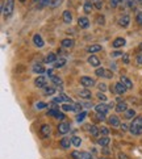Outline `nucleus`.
Returning <instances> with one entry per match:
<instances>
[{
	"label": "nucleus",
	"instance_id": "1",
	"mask_svg": "<svg viewBox=\"0 0 142 159\" xmlns=\"http://www.w3.org/2000/svg\"><path fill=\"white\" fill-rule=\"evenodd\" d=\"M129 132L134 134V135H140L142 134V117L138 116V117H134L132 124L129 126Z\"/></svg>",
	"mask_w": 142,
	"mask_h": 159
},
{
	"label": "nucleus",
	"instance_id": "2",
	"mask_svg": "<svg viewBox=\"0 0 142 159\" xmlns=\"http://www.w3.org/2000/svg\"><path fill=\"white\" fill-rule=\"evenodd\" d=\"M15 11V0H5L3 7H2V12H3V16L5 19H8L12 16Z\"/></svg>",
	"mask_w": 142,
	"mask_h": 159
},
{
	"label": "nucleus",
	"instance_id": "3",
	"mask_svg": "<svg viewBox=\"0 0 142 159\" xmlns=\"http://www.w3.org/2000/svg\"><path fill=\"white\" fill-rule=\"evenodd\" d=\"M80 84L84 88H89V87H94L96 82L94 78H89V76H82L80 78Z\"/></svg>",
	"mask_w": 142,
	"mask_h": 159
},
{
	"label": "nucleus",
	"instance_id": "4",
	"mask_svg": "<svg viewBox=\"0 0 142 159\" xmlns=\"http://www.w3.org/2000/svg\"><path fill=\"white\" fill-rule=\"evenodd\" d=\"M70 129H71L70 122L63 121V122H59V125H58V133H59V134H66V133H69Z\"/></svg>",
	"mask_w": 142,
	"mask_h": 159
},
{
	"label": "nucleus",
	"instance_id": "5",
	"mask_svg": "<svg viewBox=\"0 0 142 159\" xmlns=\"http://www.w3.org/2000/svg\"><path fill=\"white\" fill-rule=\"evenodd\" d=\"M39 134H41L42 138H48L50 134H52V128H50V125L45 124L41 126V129H39Z\"/></svg>",
	"mask_w": 142,
	"mask_h": 159
},
{
	"label": "nucleus",
	"instance_id": "6",
	"mask_svg": "<svg viewBox=\"0 0 142 159\" xmlns=\"http://www.w3.org/2000/svg\"><path fill=\"white\" fill-rule=\"evenodd\" d=\"M95 111H96V113H100V115H107L108 111H109V107L104 103H100L95 107Z\"/></svg>",
	"mask_w": 142,
	"mask_h": 159
},
{
	"label": "nucleus",
	"instance_id": "7",
	"mask_svg": "<svg viewBox=\"0 0 142 159\" xmlns=\"http://www.w3.org/2000/svg\"><path fill=\"white\" fill-rule=\"evenodd\" d=\"M87 62H88V63L92 66V67H95V69H99V67H100V59H99L96 55H89L88 59H87Z\"/></svg>",
	"mask_w": 142,
	"mask_h": 159
},
{
	"label": "nucleus",
	"instance_id": "8",
	"mask_svg": "<svg viewBox=\"0 0 142 159\" xmlns=\"http://www.w3.org/2000/svg\"><path fill=\"white\" fill-rule=\"evenodd\" d=\"M118 24H120V26H122V28H128L130 25V16L122 15L120 17V20H118Z\"/></svg>",
	"mask_w": 142,
	"mask_h": 159
},
{
	"label": "nucleus",
	"instance_id": "9",
	"mask_svg": "<svg viewBox=\"0 0 142 159\" xmlns=\"http://www.w3.org/2000/svg\"><path fill=\"white\" fill-rule=\"evenodd\" d=\"M125 43H126V41H125V38H122V37H118V38H116V39H113L112 46L115 48V49H120V48L125 46Z\"/></svg>",
	"mask_w": 142,
	"mask_h": 159
},
{
	"label": "nucleus",
	"instance_id": "10",
	"mask_svg": "<svg viewBox=\"0 0 142 159\" xmlns=\"http://www.w3.org/2000/svg\"><path fill=\"white\" fill-rule=\"evenodd\" d=\"M62 48H65V49H72L74 48V45H75V41H74L72 38H65V39H62Z\"/></svg>",
	"mask_w": 142,
	"mask_h": 159
},
{
	"label": "nucleus",
	"instance_id": "11",
	"mask_svg": "<svg viewBox=\"0 0 142 159\" xmlns=\"http://www.w3.org/2000/svg\"><path fill=\"white\" fill-rule=\"evenodd\" d=\"M120 82L124 84L125 87H126L128 89H132L133 88V82L130 80V79L128 78V76H125V75H121L120 76Z\"/></svg>",
	"mask_w": 142,
	"mask_h": 159
},
{
	"label": "nucleus",
	"instance_id": "12",
	"mask_svg": "<svg viewBox=\"0 0 142 159\" xmlns=\"http://www.w3.org/2000/svg\"><path fill=\"white\" fill-rule=\"evenodd\" d=\"M92 9H94V3H92V0H86V2H84V5H83L84 13L89 15L91 12H92Z\"/></svg>",
	"mask_w": 142,
	"mask_h": 159
},
{
	"label": "nucleus",
	"instance_id": "13",
	"mask_svg": "<svg viewBox=\"0 0 142 159\" xmlns=\"http://www.w3.org/2000/svg\"><path fill=\"white\" fill-rule=\"evenodd\" d=\"M78 25L82 28V29H87L89 26V20L86 17V16H83V17H79L78 19Z\"/></svg>",
	"mask_w": 142,
	"mask_h": 159
},
{
	"label": "nucleus",
	"instance_id": "14",
	"mask_svg": "<svg viewBox=\"0 0 142 159\" xmlns=\"http://www.w3.org/2000/svg\"><path fill=\"white\" fill-rule=\"evenodd\" d=\"M33 43H34L37 48H44L45 42H44V39H42L41 34H38V33H37V34L33 36Z\"/></svg>",
	"mask_w": 142,
	"mask_h": 159
},
{
	"label": "nucleus",
	"instance_id": "15",
	"mask_svg": "<svg viewBox=\"0 0 142 159\" xmlns=\"http://www.w3.org/2000/svg\"><path fill=\"white\" fill-rule=\"evenodd\" d=\"M108 122H109V125H112V126H115V128H117V126H120V125H121L120 118H118L116 115L109 116V118H108Z\"/></svg>",
	"mask_w": 142,
	"mask_h": 159
},
{
	"label": "nucleus",
	"instance_id": "16",
	"mask_svg": "<svg viewBox=\"0 0 142 159\" xmlns=\"http://www.w3.org/2000/svg\"><path fill=\"white\" fill-rule=\"evenodd\" d=\"M59 145H61L62 149H70V146L72 145V141H71V138H69V137H63V138L61 139Z\"/></svg>",
	"mask_w": 142,
	"mask_h": 159
},
{
	"label": "nucleus",
	"instance_id": "17",
	"mask_svg": "<svg viewBox=\"0 0 142 159\" xmlns=\"http://www.w3.org/2000/svg\"><path fill=\"white\" fill-rule=\"evenodd\" d=\"M115 91H116V93H118V95H124L128 91V88L125 87L121 82H118V83L115 84Z\"/></svg>",
	"mask_w": 142,
	"mask_h": 159
},
{
	"label": "nucleus",
	"instance_id": "18",
	"mask_svg": "<svg viewBox=\"0 0 142 159\" xmlns=\"http://www.w3.org/2000/svg\"><path fill=\"white\" fill-rule=\"evenodd\" d=\"M79 96H80L82 99H84V100H89L91 98H92V93H91V91L88 88H84V89L79 91Z\"/></svg>",
	"mask_w": 142,
	"mask_h": 159
},
{
	"label": "nucleus",
	"instance_id": "19",
	"mask_svg": "<svg viewBox=\"0 0 142 159\" xmlns=\"http://www.w3.org/2000/svg\"><path fill=\"white\" fill-rule=\"evenodd\" d=\"M34 84H36V87H42V88H45V87H46V78H45V76H38V78H36Z\"/></svg>",
	"mask_w": 142,
	"mask_h": 159
},
{
	"label": "nucleus",
	"instance_id": "20",
	"mask_svg": "<svg viewBox=\"0 0 142 159\" xmlns=\"http://www.w3.org/2000/svg\"><path fill=\"white\" fill-rule=\"evenodd\" d=\"M116 112H118V113H121V112H126L129 108H128V104L125 103V101H120V103H118L117 105H116Z\"/></svg>",
	"mask_w": 142,
	"mask_h": 159
},
{
	"label": "nucleus",
	"instance_id": "21",
	"mask_svg": "<svg viewBox=\"0 0 142 159\" xmlns=\"http://www.w3.org/2000/svg\"><path fill=\"white\" fill-rule=\"evenodd\" d=\"M101 45H98V43H95V45H91V46L87 48V52L91 53V54H94V53H98V52H101Z\"/></svg>",
	"mask_w": 142,
	"mask_h": 159
},
{
	"label": "nucleus",
	"instance_id": "22",
	"mask_svg": "<svg viewBox=\"0 0 142 159\" xmlns=\"http://www.w3.org/2000/svg\"><path fill=\"white\" fill-rule=\"evenodd\" d=\"M109 142H111V139L108 138V135H103L101 138H98V143L100 146H103V147H107L108 145H109Z\"/></svg>",
	"mask_w": 142,
	"mask_h": 159
},
{
	"label": "nucleus",
	"instance_id": "23",
	"mask_svg": "<svg viewBox=\"0 0 142 159\" xmlns=\"http://www.w3.org/2000/svg\"><path fill=\"white\" fill-rule=\"evenodd\" d=\"M53 65H54V69H62V67L66 65V58H59V59H57Z\"/></svg>",
	"mask_w": 142,
	"mask_h": 159
},
{
	"label": "nucleus",
	"instance_id": "24",
	"mask_svg": "<svg viewBox=\"0 0 142 159\" xmlns=\"http://www.w3.org/2000/svg\"><path fill=\"white\" fill-rule=\"evenodd\" d=\"M33 72H36V74H38V75H41V74L45 72L44 66H42V65H39V63L33 65Z\"/></svg>",
	"mask_w": 142,
	"mask_h": 159
},
{
	"label": "nucleus",
	"instance_id": "25",
	"mask_svg": "<svg viewBox=\"0 0 142 159\" xmlns=\"http://www.w3.org/2000/svg\"><path fill=\"white\" fill-rule=\"evenodd\" d=\"M63 21H65V24H70L72 21V15L70 11H65L63 12Z\"/></svg>",
	"mask_w": 142,
	"mask_h": 159
},
{
	"label": "nucleus",
	"instance_id": "26",
	"mask_svg": "<svg viewBox=\"0 0 142 159\" xmlns=\"http://www.w3.org/2000/svg\"><path fill=\"white\" fill-rule=\"evenodd\" d=\"M49 79H50V80H52V82L55 84V86H62V83H63V82H62V79H61L59 76L54 75V74H53V75H50V76H49Z\"/></svg>",
	"mask_w": 142,
	"mask_h": 159
},
{
	"label": "nucleus",
	"instance_id": "27",
	"mask_svg": "<svg viewBox=\"0 0 142 159\" xmlns=\"http://www.w3.org/2000/svg\"><path fill=\"white\" fill-rule=\"evenodd\" d=\"M44 93L46 96H53L55 93V88L54 87H50V86H46L44 88Z\"/></svg>",
	"mask_w": 142,
	"mask_h": 159
},
{
	"label": "nucleus",
	"instance_id": "28",
	"mask_svg": "<svg viewBox=\"0 0 142 159\" xmlns=\"http://www.w3.org/2000/svg\"><path fill=\"white\" fill-rule=\"evenodd\" d=\"M61 108H62V111H65V112H74V104H71V103H65V104H62L61 105Z\"/></svg>",
	"mask_w": 142,
	"mask_h": 159
},
{
	"label": "nucleus",
	"instance_id": "29",
	"mask_svg": "<svg viewBox=\"0 0 142 159\" xmlns=\"http://www.w3.org/2000/svg\"><path fill=\"white\" fill-rule=\"evenodd\" d=\"M89 133L94 135V137H98V135L100 134V128L95 126V125H92V126H89Z\"/></svg>",
	"mask_w": 142,
	"mask_h": 159
},
{
	"label": "nucleus",
	"instance_id": "30",
	"mask_svg": "<svg viewBox=\"0 0 142 159\" xmlns=\"http://www.w3.org/2000/svg\"><path fill=\"white\" fill-rule=\"evenodd\" d=\"M45 61H46L48 63H54V62L57 61V55L54 53H49L46 55V58H45Z\"/></svg>",
	"mask_w": 142,
	"mask_h": 159
},
{
	"label": "nucleus",
	"instance_id": "31",
	"mask_svg": "<svg viewBox=\"0 0 142 159\" xmlns=\"http://www.w3.org/2000/svg\"><path fill=\"white\" fill-rule=\"evenodd\" d=\"M135 117V111L133 109V108H129V109L125 112V118H128V120H130V118Z\"/></svg>",
	"mask_w": 142,
	"mask_h": 159
},
{
	"label": "nucleus",
	"instance_id": "32",
	"mask_svg": "<svg viewBox=\"0 0 142 159\" xmlns=\"http://www.w3.org/2000/svg\"><path fill=\"white\" fill-rule=\"evenodd\" d=\"M71 141H72V145L75 147H79L82 145V139H80V137H78V135H74V137H71Z\"/></svg>",
	"mask_w": 142,
	"mask_h": 159
},
{
	"label": "nucleus",
	"instance_id": "33",
	"mask_svg": "<svg viewBox=\"0 0 142 159\" xmlns=\"http://www.w3.org/2000/svg\"><path fill=\"white\" fill-rule=\"evenodd\" d=\"M92 3H94V7L96 8V9H101L103 8V2L101 0H92Z\"/></svg>",
	"mask_w": 142,
	"mask_h": 159
},
{
	"label": "nucleus",
	"instance_id": "34",
	"mask_svg": "<svg viewBox=\"0 0 142 159\" xmlns=\"http://www.w3.org/2000/svg\"><path fill=\"white\" fill-rule=\"evenodd\" d=\"M86 117H87V113L86 112H80V113H78V116H76V121L78 122H82Z\"/></svg>",
	"mask_w": 142,
	"mask_h": 159
},
{
	"label": "nucleus",
	"instance_id": "35",
	"mask_svg": "<svg viewBox=\"0 0 142 159\" xmlns=\"http://www.w3.org/2000/svg\"><path fill=\"white\" fill-rule=\"evenodd\" d=\"M79 159H94V157L89 154V152H86V151H80V158Z\"/></svg>",
	"mask_w": 142,
	"mask_h": 159
},
{
	"label": "nucleus",
	"instance_id": "36",
	"mask_svg": "<svg viewBox=\"0 0 142 159\" xmlns=\"http://www.w3.org/2000/svg\"><path fill=\"white\" fill-rule=\"evenodd\" d=\"M49 4H52V0H39V8H44Z\"/></svg>",
	"mask_w": 142,
	"mask_h": 159
},
{
	"label": "nucleus",
	"instance_id": "37",
	"mask_svg": "<svg viewBox=\"0 0 142 159\" xmlns=\"http://www.w3.org/2000/svg\"><path fill=\"white\" fill-rule=\"evenodd\" d=\"M96 96H98V99L101 101V103H104V101H107V96H105L103 92H100V91L98 92V95H96Z\"/></svg>",
	"mask_w": 142,
	"mask_h": 159
},
{
	"label": "nucleus",
	"instance_id": "38",
	"mask_svg": "<svg viewBox=\"0 0 142 159\" xmlns=\"http://www.w3.org/2000/svg\"><path fill=\"white\" fill-rule=\"evenodd\" d=\"M95 74H96V75H98V76H104V74H105V70L103 69V67H99V69H96Z\"/></svg>",
	"mask_w": 142,
	"mask_h": 159
},
{
	"label": "nucleus",
	"instance_id": "39",
	"mask_svg": "<svg viewBox=\"0 0 142 159\" xmlns=\"http://www.w3.org/2000/svg\"><path fill=\"white\" fill-rule=\"evenodd\" d=\"M122 62L125 65H129V62H130V59H129V54L128 53H125V54H122Z\"/></svg>",
	"mask_w": 142,
	"mask_h": 159
},
{
	"label": "nucleus",
	"instance_id": "40",
	"mask_svg": "<svg viewBox=\"0 0 142 159\" xmlns=\"http://www.w3.org/2000/svg\"><path fill=\"white\" fill-rule=\"evenodd\" d=\"M48 104L46 103H42V101H39V103H36V108L37 109H44V108H46Z\"/></svg>",
	"mask_w": 142,
	"mask_h": 159
},
{
	"label": "nucleus",
	"instance_id": "41",
	"mask_svg": "<svg viewBox=\"0 0 142 159\" xmlns=\"http://www.w3.org/2000/svg\"><path fill=\"white\" fill-rule=\"evenodd\" d=\"M100 134H103V135H108V134H109V129L105 128V126H101V128H100Z\"/></svg>",
	"mask_w": 142,
	"mask_h": 159
},
{
	"label": "nucleus",
	"instance_id": "42",
	"mask_svg": "<svg viewBox=\"0 0 142 159\" xmlns=\"http://www.w3.org/2000/svg\"><path fill=\"white\" fill-rule=\"evenodd\" d=\"M135 63H137V66H142V53L135 57Z\"/></svg>",
	"mask_w": 142,
	"mask_h": 159
},
{
	"label": "nucleus",
	"instance_id": "43",
	"mask_svg": "<svg viewBox=\"0 0 142 159\" xmlns=\"http://www.w3.org/2000/svg\"><path fill=\"white\" fill-rule=\"evenodd\" d=\"M135 20H137L138 25L142 28V12H138V13H137V17H135Z\"/></svg>",
	"mask_w": 142,
	"mask_h": 159
},
{
	"label": "nucleus",
	"instance_id": "44",
	"mask_svg": "<svg viewBox=\"0 0 142 159\" xmlns=\"http://www.w3.org/2000/svg\"><path fill=\"white\" fill-rule=\"evenodd\" d=\"M71 158L72 159H79L80 158V151H72L71 152Z\"/></svg>",
	"mask_w": 142,
	"mask_h": 159
},
{
	"label": "nucleus",
	"instance_id": "45",
	"mask_svg": "<svg viewBox=\"0 0 142 159\" xmlns=\"http://www.w3.org/2000/svg\"><path fill=\"white\" fill-rule=\"evenodd\" d=\"M104 78H107V79H112V78H113V72H112L111 70H105Z\"/></svg>",
	"mask_w": 142,
	"mask_h": 159
},
{
	"label": "nucleus",
	"instance_id": "46",
	"mask_svg": "<svg viewBox=\"0 0 142 159\" xmlns=\"http://www.w3.org/2000/svg\"><path fill=\"white\" fill-rule=\"evenodd\" d=\"M118 3H120V0H109V5L112 8H116L118 5Z\"/></svg>",
	"mask_w": 142,
	"mask_h": 159
},
{
	"label": "nucleus",
	"instance_id": "47",
	"mask_svg": "<svg viewBox=\"0 0 142 159\" xmlns=\"http://www.w3.org/2000/svg\"><path fill=\"white\" fill-rule=\"evenodd\" d=\"M59 96L62 98V100H63V101H66V103H71V99H70V98H69V96H67V95H65V93H61Z\"/></svg>",
	"mask_w": 142,
	"mask_h": 159
},
{
	"label": "nucleus",
	"instance_id": "48",
	"mask_svg": "<svg viewBox=\"0 0 142 159\" xmlns=\"http://www.w3.org/2000/svg\"><path fill=\"white\" fill-rule=\"evenodd\" d=\"M96 20H98V24L99 25H104L105 24V19H104V16H98V19H96Z\"/></svg>",
	"mask_w": 142,
	"mask_h": 159
},
{
	"label": "nucleus",
	"instance_id": "49",
	"mask_svg": "<svg viewBox=\"0 0 142 159\" xmlns=\"http://www.w3.org/2000/svg\"><path fill=\"white\" fill-rule=\"evenodd\" d=\"M98 87H99V89H100V92H104V91L107 89V84H105V83H99Z\"/></svg>",
	"mask_w": 142,
	"mask_h": 159
},
{
	"label": "nucleus",
	"instance_id": "50",
	"mask_svg": "<svg viewBox=\"0 0 142 159\" xmlns=\"http://www.w3.org/2000/svg\"><path fill=\"white\" fill-rule=\"evenodd\" d=\"M82 104H74V112H82Z\"/></svg>",
	"mask_w": 142,
	"mask_h": 159
},
{
	"label": "nucleus",
	"instance_id": "51",
	"mask_svg": "<svg viewBox=\"0 0 142 159\" xmlns=\"http://www.w3.org/2000/svg\"><path fill=\"white\" fill-rule=\"evenodd\" d=\"M65 117L66 116L62 112H58V113H57V116H55V118H58V120H65Z\"/></svg>",
	"mask_w": 142,
	"mask_h": 159
},
{
	"label": "nucleus",
	"instance_id": "52",
	"mask_svg": "<svg viewBox=\"0 0 142 159\" xmlns=\"http://www.w3.org/2000/svg\"><path fill=\"white\" fill-rule=\"evenodd\" d=\"M128 5H129V8H134L135 7V0H128Z\"/></svg>",
	"mask_w": 142,
	"mask_h": 159
},
{
	"label": "nucleus",
	"instance_id": "53",
	"mask_svg": "<svg viewBox=\"0 0 142 159\" xmlns=\"http://www.w3.org/2000/svg\"><path fill=\"white\" fill-rule=\"evenodd\" d=\"M118 159H129V157L124 152H118Z\"/></svg>",
	"mask_w": 142,
	"mask_h": 159
},
{
	"label": "nucleus",
	"instance_id": "54",
	"mask_svg": "<svg viewBox=\"0 0 142 159\" xmlns=\"http://www.w3.org/2000/svg\"><path fill=\"white\" fill-rule=\"evenodd\" d=\"M53 2H54V3H52L50 5H52V7H57V5H59V4H61L62 0H53Z\"/></svg>",
	"mask_w": 142,
	"mask_h": 159
},
{
	"label": "nucleus",
	"instance_id": "55",
	"mask_svg": "<svg viewBox=\"0 0 142 159\" xmlns=\"http://www.w3.org/2000/svg\"><path fill=\"white\" fill-rule=\"evenodd\" d=\"M120 128H121L122 132H126V130H128V126H126L125 124H121V125H120Z\"/></svg>",
	"mask_w": 142,
	"mask_h": 159
},
{
	"label": "nucleus",
	"instance_id": "56",
	"mask_svg": "<svg viewBox=\"0 0 142 159\" xmlns=\"http://www.w3.org/2000/svg\"><path fill=\"white\" fill-rule=\"evenodd\" d=\"M98 117H99L100 121H104L105 120V115H100V113H98Z\"/></svg>",
	"mask_w": 142,
	"mask_h": 159
},
{
	"label": "nucleus",
	"instance_id": "57",
	"mask_svg": "<svg viewBox=\"0 0 142 159\" xmlns=\"http://www.w3.org/2000/svg\"><path fill=\"white\" fill-rule=\"evenodd\" d=\"M84 108H91V107H92V104H91V103H88V101H87V103H83L82 104Z\"/></svg>",
	"mask_w": 142,
	"mask_h": 159
},
{
	"label": "nucleus",
	"instance_id": "58",
	"mask_svg": "<svg viewBox=\"0 0 142 159\" xmlns=\"http://www.w3.org/2000/svg\"><path fill=\"white\" fill-rule=\"evenodd\" d=\"M122 53H120V52H113L112 53V57H120Z\"/></svg>",
	"mask_w": 142,
	"mask_h": 159
},
{
	"label": "nucleus",
	"instance_id": "59",
	"mask_svg": "<svg viewBox=\"0 0 142 159\" xmlns=\"http://www.w3.org/2000/svg\"><path fill=\"white\" fill-rule=\"evenodd\" d=\"M108 107H109V109H111V108H116V107H115V103H113V101H112V103L108 104Z\"/></svg>",
	"mask_w": 142,
	"mask_h": 159
},
{
	"label": "nucleus",
	"instance_id": "60",
	"mask_svg": "<svg viewBox=\"0 0 142 159\" xmlns=\"http://www.w3.org/2000/svg\"><path fill=\"white\" fill-rule=\"evenodd\" d=\"M135 2H137L138 4H141V5H142V0H135Z\"/></svg>",
	"mask_w": 142,
	"mask_h": 159
},
{
	"label": "nucleus",
	"instance_id": "61",
	"mask_svg": "<svg viewBox=\"0 0 142 159\" xmlns=\"http://www.w3.org/2000/svg\"><path fill=\"white\" fill-rule=\"evenodd\" d=\"M140 49H141V52H142V42L140 43Z\"/></svg>",
	"mask_w": 142,
	"mask_h": 159
},
{
	"label": "nucleus",
	"instance_id": "62",
	"mask_svg": "<svg viewBox=\"0 0 142 159\" xmlns=\"http://www.w3.org/2000/svg\"><path fill=\"white\" fill-rule=\"evenodd\" d=\"M19 2H21V3H25V2H26V0H19Z\"/></svg>",
	"mask_w": 142,
	"mask_h": 159
},
{
	"label": "nucleus",
	"instance_id": "63",
	"mask_svg": "<svg viewBox=\"0 0 142 159\" xmlns=\"http://www.w3.org/2000/svg\"><path fill=\"white\" fill-rule=\"evenodd\" d=\"M101 159H108V158H101Z\"/></svg>",
	"mask_w": 142,
	"mask_h": 159
}]
</instances>
